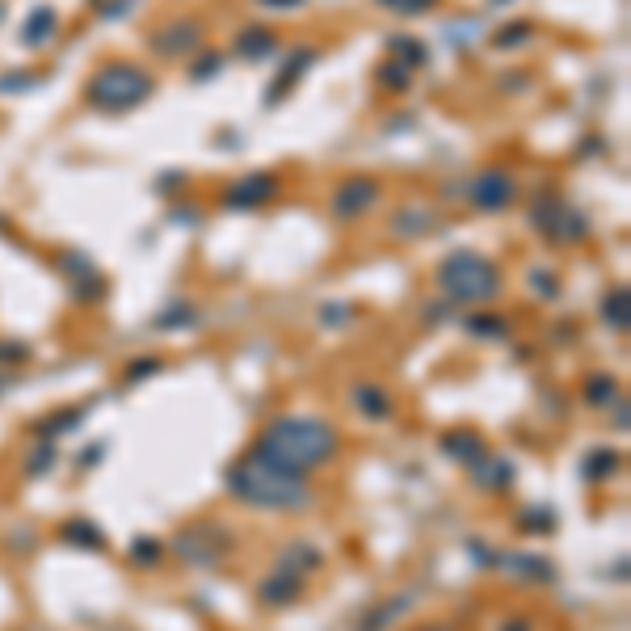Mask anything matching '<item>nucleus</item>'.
Segmentation results:
<instances>
[{
  "label": "nucleus",
  "instance_id": "obj_1",
  "mask_svg": "<svg viewBox=\"0 0 631 631\" xmlns=\"http://www.w3.org/2000/svg\"><path fill=\"white\" fill-rule=\"evenodd\" d=\"M257 455L287 467V472H308L337 455V430L320 417H282L257 442Z\"/></svg>",
  "mask_w": 631,
  "mask_h": 631
},
{
  "label": "nucleus",
  "instance_id": "obj_2",
  "mask_svg": "<svg viewBox=\"0 0 631 631\" xmlns=\"http://www.w3.org/2000/svg\"><path fill=\"white\" fill-rule=\"evenodd\" d=\"M228 488H232V497L261 505V510H299V505H308V484H303V476L270 463L257 451L228 472Z\"/></svg>",
  "mask_w": 631,
  "mask_h": 631
},
{
  "label": "nucleus",
  "instance_id": "obj_3",
  "mask_svg": "<svg viewBox=\"0 0 631 631\" xmlns=\"http://www.w3.org/2000/svg\"><path fill=\"white\" fill-rule=\"evenodd\" d=\"M152 93V76L144 68H135V64H110V68H101L93 76V85H89V101L97 110H106V114H122V110H131L139 106Z\"/></svg>",
  "mask_w": 631,
  "mask_h": 631
},
{
  "label": "nucleus",
  "instance_id": "obj_4",
  "mask_svg": "<svg viewBox=\"0 0 631 631\" xmlns=\"http://www.w3.org/2000/svg\"><path fill=\"white\" fill-rule=\"evenodd\" d=\"M438 274H442V287L455 299H467V303L493 299L501 291V274L493 270V261H484L480 253H467V249L446 257Z\"/></svg>",
  "mask_w": 631,
  "mask_h": 631
},
{
  "label": "nucleus",
  "instance_id": "obj_5",
  "mask_svg": "<svg viewBox=\"0 0 631 631\" xmlns=\"http://www.w3.org/2000/svg\"><path fill=\"white\" fill-rule=\"evenodd\" d=\"M514 194H518L514 177H510V173H501V169H493V173L476 177V186H472L476 207H484V211H501V207H505V202H510Z\"/></svg>",
  "mask_w": 631,
  "mask_h": 631
},
{
  "label": "nucleus",
  "instance_id": "obj_6",
  "mask_svg": "<svg viewBox=\"0 0 631 631\" xmlns=\"http://www.w3.org/2000/svg\"><path fill=\"white\" fill-rule=\"evenodd\" d=\"M375 186H371V181H345V190L337 194V215L345 219V215H362L366 207H371V202H375Z\"/></svg>",
  "mask_w": 631,
  "mask_h": 631
},
{
  "label": "nucleus",
  "instance_id": "obj_7",
  "mask_svg": "<svg viewBox=\"0 0 631 631\" xmlns=\"http://www.w3.org/2000/svg\"><path fill=\"white\" fill-rule=\"evenodd\" d=\"M274 190H278L274 177H249V181H240V186L228 194V202H232V207H257V202H266Z\"/></svg>",
  "mask_w": 631,
  "mask_h": 631
},
{
  "label": "nucleus",
  "instance_id": "obj_8",
  "mask_svg": "<svg viewBox=\"0 0 631 631\" xmlns=\"http://www.w3.org/2000/svg\"><path fill=\"white\" fill-rule=\"evenodd\" d=\"M358 404H362V409L371 413V417H383V413H388V400L375 396L371 388H358Z\"/></svg>",
  "mask_w": 631,
  "mask_h": 631
},
{
  "label": "nucleus",
  "instance_id": "obj_9",
  "mask_svg": "<svg viewBox=\"0 0 631 631\" xmlns=\"http://www.w3.org/2000/svg\"><path fill=\"white\" fill-rule=\"evenodd\" d=\"M383 5H392L396 13H421V9H430L434 0H383Z\"/></svg>",
  "mask_w": 631,
  "mask_h": 631
}]
</instances>
